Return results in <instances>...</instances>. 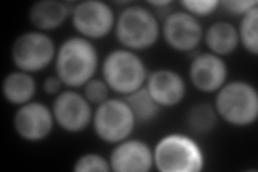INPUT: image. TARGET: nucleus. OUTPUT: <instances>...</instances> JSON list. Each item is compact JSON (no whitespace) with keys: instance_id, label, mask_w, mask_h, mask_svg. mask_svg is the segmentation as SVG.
Here are the masks:
<instances>
[{"instance_id":"nucleus-23","label":"nucleus","mask_w":258,"mask_h":172,"mask_svg":"<svg viewBox=\"0 0 258 172\" xmlns=\"http://www.w3.org/2000/svg\"><path fill=\"white\" fill-rule=\"evenodd\" d=\"M183 10L190 15L198 18H205L217 11L220 8L221 2L219 0H204V2H192V0H184L181 2Z\"/></svg>"},{"instance_id":"nucleus-1","label":"nucleus","mask_w":258,"mask_h":172,"mask_svg":"<svg viewBox=\"0 0 258 172\" xmlns=\"http://www.w3.org/2000/svg\"><path fill=\"white\" fill-rule=\"evenodd\" d=\"M98 64V51L91 40L81 36L70 37L56 51L55 75L63 86L76 89L94 78Z\"/></svg>"},{"instance_id":"nucleus-14","label":"nucleus","mask_w":258,"mask_h":172,"mask_svg":"<svg viewBox=\"0 0 258 172\" xmlns=\"http://www.w3.org/2000/svg\"><path fill=\"white\" fill-rule=\"evenodd\" d=\"M145 87L161 109L180 104L186 95L183 77L172 69L161 68L149 73Z\"/></svg>"},{"instance_id":"nucleus-22","label":"nucleus","mask_w":258,"mask_h":172,"mask_svg":"<svg viewBox=\"0 0 258 172\" xmlns=\"http://www.w3.org/2000/svg\"><path fill=\"white\" fill-rule=\"evenodd\" d=\"M111 89L103 79L93 78L83 86V95L92 105H99L110 98Z\"/></svg>"},{"instance_id":"nucleus-6","label":"nucleus","mask_w":258,"mask_h":172,"mask_svg":"<svg viewBox=\"0 0 258 172\" xmlns=\"http://www.w3.org/2000/svg\"><path fill=\"white\" fill-rule=\"evenodd\" d=\"M93 128L102 142L117 144L132 136L137 125L134 113L122 98H109L97 105L93 116Z\"/></svg>"},{"instance_id":"nucleus-10","label":"nucleus","mask_w":258,"mask_h":172,"mask_svg":"<svg viewBox=\"0 0 258 172\" xmlns=\"http://www.w3.org/2000/svg\"><path fill=\"white\" fill-rule=\"evenodd\" d=\"M204 34L199 20L184 10L171 11L161 26V35L167 45L181 53L196 50L204 40Z\"/></svg>"},{"instance_id":"nucleus-2","label":"nucleus","mask_w":258,"mask_h":172,"mask_svg":"<svg viewBox=\"0 0 258 172\" xmlns=\"http://www.w3.org/2000/svg\"><path fill=\"white\" fill-rule=\"evenodd\" d=\"M160 32L156 14L143 6L129 5L123 8L115 21L114 34L118 43L134 52L154 46Z\"/></svg>"},{"instance_id":"nucleus-17","label":"nucleus","mask_w":258,"mask_h":172,"mask_svg":"<svg viewBox=\"0 0 258 172\" xmlns=\"http://www.w3.org/2000/svg\"><path fill=\"white\" fill-rule=\"evenodd\" d=\"M5 99L13 105H23L32 101L37 92V82L30 73L16 70L5 77L2 85Z\"/></svg>"},{"instance_id":"nucleus-19","label":"nucleus","mask_w":258,"mask_h":172,"mask_svg":"<svg viewBox=\"0 0 258 172\" xmlns=\"http://www.w3.org/2000/svg\"><path fill=\"white\" fill-rule=\"evenodd\" d=\"M219 116L214 109V105L200 102L192 105L186 114V124L195 134H208L216 126Z\"/></svg>"},{"instance_id":"nucleus-15","label":"nucleus","mask_w":258,"mask_h":172,"mask_svg":"<svg viewBox=\"0 0 258 172\" xmlns=\"http://www.w3.org/2000/svg\"><path fill=\"white\" fill-rule=\"evenodd\" d=\"M71 10L72 7L59 0H40L29 8L28 20L36 30L51 31L61 27Z\"/></svg>"},{"instance_id":"nucleus-12","label":"nucleus","mask_w":258,"mask_h":172,"mask_svg":"<svg viewBox=\"0 0 258 172\" xmlns=\"http://www.w3.org/2000/svg\"><path fill=\"white\" fill-rule=\"evenodd\" d=\"M188 77L197 91L207 94L216 93L227 82V64L223 57L210 52L200 53L190 62Z\"/></svg>"},{"instance_id":"nucleus-3","label":"nucleus","mask_w":258,"mask_h":172,"mask_svg":"<svg viewBox=\"0 0 258 172\" xmlns=\"http://www.w3.org/2000/svg\"><path fill=\"white\" fill-rule=\"evenodd\" d=\"M214 109L219 118L231 126H251L258 117V94L255 86L242 80L226 82L216 92Z\"/></svg>"},{"instance_id":"nucleus-18","label":"nucleus","mask_w":258,"mask_h":172,"mask_svg":"<svg viewBox=\"0 0 258 172\" xmlns=\"http://www.w3.org/2000/svg\"><path fill=\"white\" fill-rule=\"evenodd\" d=\"M123 99L127 102L133 111L137 124H148L157 119L161 108L153 99L147 87L142 86L138 91L123 96Z\"/></svg>"},{"instance_id":"nucleus-11","label":"nucleus","mask_w":258,"mask_h":172,"mask_svg":"<svg viewBox=\"0 0 258 172\" xmlns=\"http://www.w3.org/2000/svg\"><path fill=\"white\" fill-rule=\"evenodd\" d=\"M55 120L52 109L40 101H30L20 105L13 117V128L27 142L43 141L53 132Z\"/></svg>"},{"instance_id":"nucleus-20","label":"nucleus","mask_w":258,"mask_h":172,"mask_svg":"<svg viewBox=\"0 0 258 172\" xmlns=\"http://www.w3.org/2000/svg\"><path fill=\"white\" fill-rule=\"evenodd\" d=\"M238 35L240 44L253 56L258 55V6L241 16Z\"/></svg>"},{"instance_id":"nucleus-9","label":"nucleus","mask_w":258,"mask_h":172,"mask_svg":"<svg viewBox=\"0 0 258 172\" xmlns=\"http://www.w3.org/2000/svg\"><path fill=\"white\" fill-rule=\"evenodd\" d=\"M52 112L55 124L69 134L82 133L90 126L94 112L83 94L74 88L61 91L55 96Z\"/></svg>"},{"instance_id":"nucleus-4","label":"nucleus","mask_w":258,"mask_h":172,"mask_svg":"<svg viewBox=\"0 0 258 172\" xmlns=\"http://www.w3.org/2000/svg\"><path fill=\"white\" fill-rule=\"evenodd\" d=\"M154 167L160 172H199L206 159L200 145L186 135L161 137L153 149Z\"/></svg>"},{"instance_id":"nucleus-7","label":"nucleus","mask_w":258,"mask_h":172,"mask_svg":"<svg viewBox=\"0 0 258 172\" xmlns=\"http://www.w3.org/2000/svg\"><path fill=\"white\" fill-rule=\"evenodd\" d=\"M56 51L54 40L46 32L29 30L14 40L11 60L16 69L32 75L50 66L55 60Z\"/></svg>"},{"instance_id":"nucleus-13","label":"nucleus","mask_w":258,"mask_h":172,"mask_svg":"<svg viewBox=\"0 0 258 172\" xmlns=\"http://www.w3.org/2000/svg\"><path fill=\"white\" fill-rule=\"evenodd\" d=\"M109 162L111 171L148 172L154 167V156L147 142L127 138L115 144L110 154Z\"/></svg>"},{"instance_id":"nucleus-26","label":"nucleus","mask_w":258,"mask_h":172,"mask_svg":"<svg viewBox=\"0 0 258 172\" xmlns=\"http://www.w3.org/2000/svg\"><path fill=\"white\" fill-rule=\"evenodd\" d=\"M148 5L154 8L155 10H160L164 9V8L170 7L172 5V2H169V0H160V2H148Z\"/></svg>"},{"instance_id":"nucleus-5","label":"nucleus","mask_w":258,"mask_h":172,"mask_svg":"<svg viewBox=\"0 0 258 172\" xmlns=\"http://www.w3.org/2000/svg\"><path fill=\"white\" fill-rule=\"evenodd\" d=\"M102 79L112 92L129 95L145 85L149 76L141 57L127 48H115L103 60Z\"/></svg>"},{"instance_id":"nucleus-25","label":"nucleus","mask_w":258,"mask_h":172,"mask_svg":"<svg viewBox=\"0 0 258 172\" xmlns=\"http://www.w3.org/2000/svg\"><path fill=\"white\" fill-rule=\"evenodd\" d=\"M62 82L56 75L47 77L42 83V89L47 96H57L62 91Z\"/></svg>"},{"instance_id":"nucleus-16","label":"nucleus","mask_w":258,"mask_h":172,"mask_svg":"<svg viewBox=\"0 0 258 172\" xmlns=\"http://www.w3.org/2000/svg\"><path fill=\"white\" fill-rule=\"evenodd\" d=\"M204 41L210 53L220 57L232 54L240 44L237 27L227 21H217L204 34Z\"/></svg>"},{"instance_id":"nucleus-24","label":"nucleus","mask_w":258,"mask_h":172,"mask_svg":"<svg viewBox=\"0 0 258 172\" xmlns=\"http://www.w3.org/2000/svg\"><path fill=\"white\" fill-rule=\"evenodd\" d=\"M257 6L258 2L256 0H224L220 5L228 14L236 16H243Z\"/></svg>"},{"instance_id":"nucleus-21","label":"nucleus","mask_w":258,"mask_h":172,"mask_svg":"<svg viewBox=\"0 0 258 172\" xmlns=\"http://www.w3.org/2000/svg\"><path fill=\"white\" fill-rule=\"evenodd\" d=\"M76 172H109L111 171L109 159L98 153H85L74 163Z\"/></svg>"},{"instance_id":"nucleus-8","label":"nucleus","mask_w":258,"mask_h":172,"mask_svg":"<svg viewBox=\"0 0 258 172\" xmlns=\"http://www.w3.org/2000/svg\"><path fill=\"white\" fill-rule=\"evenodd\" d=\"M71 23L78 34L88 40H99L110 35L115 26L112 8L99 0H85L72 7Z\"/></svg>"}]
</instances>
